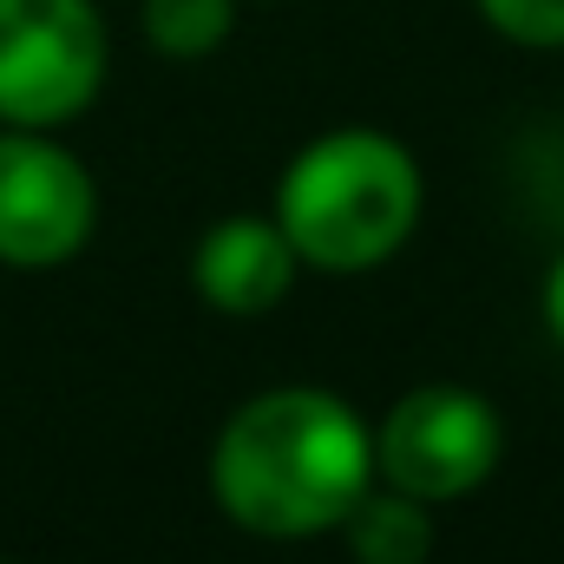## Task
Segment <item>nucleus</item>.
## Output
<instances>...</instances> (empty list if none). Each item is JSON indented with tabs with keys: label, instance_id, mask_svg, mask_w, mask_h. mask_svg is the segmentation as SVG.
Instances as JSON below:
<instances>
[{
	"label": "nucleus",
	"instance_id": "2",
	"mask_svg": "<svg viewBox=\"0 0 564 564\" xmlns=\"http://www.w3.org/2000/svg\"><path fill=\"white\" fill-rule=\"evenodd\" d=\"M276 224L315 270L388 263L421 224V164L388 132H328L282 171Z\"/></svg>",
	"mask_w": 564,
	"mask_h": 564
},
{
	"label": "nucleus",
	"instance_id": "9",
	"mask_svg": "<svg viewBox=\"0 0 564 564\" xmlns=\"http://www.w3.org/2000/svg\"><path fill=\"white\" fill-rule=\"evenodd\" d=\"M479 13L519 46H564V0H479Z\"/></svg>",
	"mask_w": 564,
	"mask_h": 564
},
{
	"label": "nucleus",
	"instance_id": "6",
	"mask_svg": "<svg viewBox=\"0 0 564 564\" xmlns=\"http://www.w3.org/2000/svg\"><path fill=\"white\" fill-rule=\"evenodd\" d=\"M295 243L282 237V224L270 217H224L204 243H197V295L217 302L224 315H263L276 308L295 282Z\"/></svg>",
	"mask_w": 564,
	"mask_h": 564
},
{
	"label": "nucleus",
	"instance_id": "3",
	"mask_svg": "<svg viewBox=\"0 0 564 564\" xmlns=\"http://www.w3.org/2000/svg\"><path fill=\"white\" fill-rule=\"evenodd\" d=\"M106 79V26L93 0H0V119L59 126Z\"/></svg>",
	"mask_w": 564,
	"mask_h": 564
},
{
	"label": "nucleus",
	"instance_id": "4",
	"mask_svg": "<svg viewBox=\"0 0 564 564\" xmlns=\"http://www.w3.org/2000/svg\"><path fill=\"white\" fill-rule=\"evenodd\" d=\"M375 466L388 473L394 492H414L421 506L466 499L499 466V414L453 381L414 388L408 401L388 408L375 433Z\"/></svg>",
	"mask_w": 564,
	"mask_h": 564
},
{
	"label": "nucleus",
	"instance_id": "1",
	"mask_svg": "<svg viewBox=\"0 0 564 564\" xmlns=\"http://www.w3.org/2000/svg\"><path fill=\"white\" fill-rule=\"evenodd\" d=\"M375 479V433L328 388H276L217 433L210 486L243 532L308 539L355 512Z\"/></svg>",
	"mask_w": 564,
	"mask_h": 564
},
{
	"label": "nucleus",
	"instance_id": "7",
	"mask_svg": "<svg viewBox=\"0 0 564 564\" xmlns=\"http://www.w3.org/2000/svg\"><path fill=\"white\" fill-rule=\"evenodd\" d=\"M341 525H348L355 564H426V545H433L426 506L414 492H394V486L388 492H361Z\"/></svg>",
	"mask_w": 564,
	"mask_h": 564
},
{
	"label": "nucleus",
	"instance_id": "8",
	"mask_svg": "<svg viewBox=\"0 0 564 564\" xmlns=\"http://www.w3.org/2000/svg\"><path fill=\"white\" fill-rule=\"evenodd\" d=\"M237 20V0H144V40L171 59L210 53Z\"/></svg>",
	"mask_w": 564,
	"mask_h": 564
},
{
	"label": "nucleus",
	"instance_id": "5",
	"mask_svg": "<svg viewBox=\"0 0 564 564\" xmlns=\"http://www.w3.org/2000/svg\"><path fill=\"white\" fill-rule=\"evenodd\" d=\"M93 177L66 144L40 139L33 126H13L0 139V263L53 270L93 237Z\"/></svg>",
	"mask_w": 564,
	"mask_h": 564
},
{
	"label": "nucleus",
	"instance_id": "10",
	"mask_svg": "<svg viewBox=\"0 0 564 564\" xmlns=\"http://www.w3.org/2000/svg\"><path fill=\"white\" fill-rule=\"evenodd\" d=\"M545 322H552V335L564 341V257L552 263V282H545Z\"/></svg>",
	"mask_w": 564,
	"mask_h": 564
}]
</instances>
